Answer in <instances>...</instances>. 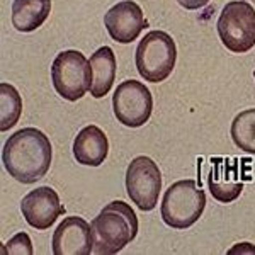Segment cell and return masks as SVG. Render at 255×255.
Masks as SVG:
<instances>
[{"label": "cell", "instance_id": "8fae6325", "mask_svg": "<svg viewBox=\"0 0 255 255\" xmlns=\"http://www.w3.org/2000/svg\"><path fill=\"white\" fill-rule=\"evenodd\" d=\"M104 24L111 38L121 44L133 43L146 26L141 7L133 0H123L111 7Z\"/></svg>", "mask_w": 255, "mask_h": 255}, {"label": "cell", "instance_id": "30bf717a", "mask_svg": "<svg viewBox=\"0 0 255 255\" xmlns=\"http://www.w3.org/2000/svg\"><path fill=\"white\" fill-rule=\"evenodd\" d=\"M51 249L55 255H89L92 254V228L84 218L68 216L56 226Z\"/></svg>", "mask_w": 255, "mask_h": 255}, {"label": "cell", "instance_id": "ba28073f", "mask_svg": "<svg viewBox=\"0 0 255 255\" xmlns=\"http://www.w3.org/2000/svg\"><path fill=\"white\" fill-rule=\"evenodd\" d=\"M114 116L128 128H139L150 119L153 111V97L145 84L125 80L118 85L113 96Z\"/></svg>", "mask_w": 255, "mask_h": 255}, {"label": "cell", "instance_id": "7402d4cb", "mask_svg": "<svg viewBox=\"0 0 255 255\" xmlns=\"http://www.w3.org/2000/svg\"><path fill=\"white\" fill-rule=\"evenodd\" d=\"M254 77H255V70H254Z\"/></svg>", "mask_w": 255, "mask_h": 255}, {"label": "cell", "instance_id": "4fadbf2b", "mask_svg": "<svg viewBox=\"0 0 255 255\" xmlns=\"http://www.w3.org/2000/svg\"><path fill=\"white\" fill-rule=\"evenodd\" d=\"M109 153V141L99 126H85L79 131L73 141V157L87 167H99L104 163Z\"/></svg>", "mask_w": 255, "mask_h": 255}, {"label": "cell", "instance_id": "5bb4252c", "mask_svg": "<svg viewBox=\"0 0 255 255\" xmlns=\"http://www.w3.org/2000/svg\"><path fill=\"white\" fill-rule=\"evenodd\" d=\"M92 82H90V94L96 99H102L113 89L116 79V56L109 46L99 48L89 60Z\"/></svg>", "mask_w": 255, "mask_h": 255}, {"label": "cell", "instance_id": "ffe728a7", "mask_svg": "<svg viewBox=\"0 0 255 255\" xmlns=\"http://www.w3.org/2000/svg\"><path fill=\"white\" fill-rule=\"evenodd\" d=\"M230 255L233 254H255V245L252 244H247V242H244V244H237L235 247H232V249L228 250Z\"/></svg>", "mask_w": 255, "mask_h": 255}, {"label": "cell", "instance_id": "9a60e30c", "mask_svg": "<svg viewBox=\"0 0 255 255\" xmlns=\"http://www.w3.org/2000/svg\"><path fill=\"white\" fill-rule=\"evenodd\" d=\"M51 12V0H14L12 26L19 32H32L43 26Z\"/></svg>", "mask_w": 255, "mask_h": 255}, {"label": "cell", "instance_id": "9c48e42d", "mask_svg": "<svg viewBox=\"0 0 255 255\" xmlns=\"http://www.w3.org/2000/svg\"><path fill=\"white\" fill-rule=\"evenodd\" d=\"M20 213L32 228L48 230L61 215H65V206L60 203L55 189L41 186L24 196L20 201Z\"/></svg>", "mask_w": 255, "mask_h": 255}, {"label": "cell", "instance_id": "52a82bcc", "mask_svg": "<svg viewBox=\"0 0 255 255\" xmlns=\"http://www.w3.org/2000/svg\"><path fill=\"white\" fill-rule=\"evenodd\" d=\"M126 191L141 211H151L158 204L162 191V172L150 157H136L128 165Z\"/></svg>", "mask_w": 255, "mask_h": 255}, {"label": "cell", "instance_id": "d6986e66", "mask_svg": "<svg viewBox=\"0 0 255 255\" xmlns=\"http://www.w3.org/2000/svg\"><path fill=\"white\" fill-rule=\"evenodd\" d=\"M179 3L187 10H197L203 9L204 5H208L209 0H179Z\"/></svg>", "mask_w": 255, "mask_h": 255}, {"label": "cell", "instance_id": "ac0fdd59", "mask_svg": "<svg viewBox=\"0 0 255 255\" xmlns=\"http://www.w3.org/2000/svg\"><path fill=\"white\" fill-rule=\"evenodd\" d=\"M2 254H10V255H32L34 249H32V242L29 235L26 232H20L17 235H14L3 245Z\"/></svg>", "mask_w": 255, "mask_h": 255}, {"label": "cell", "instance_id": "7a4b0ae2", "mask_svg": "<svg viewBox=\"0 0 255 255\" xmlns=\"http://www.w3.org/2000/svg\"><path fill=\"white\" fill-rule=\"evenodd\" d=\"M92 254L113 255L121 252L138 235V216L125 201H113L94 218Z\"/></svg>", "mask_w": 255, "mask_h": 255}, {"label": "cell", "instance_id": "8992f818", "mask_svg": "<svg viewBox=\"0 0 255 255\" xmlns=\"http://www.w3.org/2000/svg\"><path fill=\"white\" fill-rule=\"evenodd\" d=\"M51 82L60 97L75 102L90 90V63L77 49H67L56 55L51 65Z\"/></svg>", "mask_w": 255, "mask_h": 255}, {"label": "cell", "instance_id": "7c38bea8", "mask_svg": "<svg viewBox=\"0 0 255 255\" xmlns=\"http://www.w3.org/2000/svg\"><path fill=\"white\" fill-rule=\"evenodd\" d=\"M209 192L220 203H232L244 191V182L240 179V167L237 160L216 158L213 162L211 172L208 177Z\"/></svg>", "mask_w": 255, "mask_h": 255}, {"label": "cell", "instance_id": "44dd1931", "mask_svg": "<svg viewBox=\"0 0 255 255\" xmlns=\"http://www.w3.org/2000/svg\"><path fill=\"white\" fill-rule=\"evenodd\" d=\"M245 2H249V3H250V5H252V7H254V9H255V0H245Z\"/></svg>", "mask_w": 255, "mask_h": 255}, {"label": "cell", "instance_id": "3957f363", "mask_svg": "<svg viewBox=\"0 0 255 255\" xmlns=\"http://www.w3.org/2000/svg\"><path fill=\"white\" fill-rule=\"evenodd\" d=\"M206 208V194L197 187L196 180L186 179L172 184L165 191L162 199L163 223L175 230H186L192 226Z\"/></svg>", "mask_w": 255, "mask_h": 255}, {"label": "cell", "instance_id": "6da1fadb", "mask_svg": "<svg viewBox=\"0 0 255 255\" xmlns=\"http://www.w3.org/2000/svg\"><path fill=\"white\" fill-rule=\"evenodd\" d=\"M53 158L51 141L38 128H22L7 139L2 163L20 184H34L48 174Z\"/></svg>", "mask_w": 255, "mask_h": 255}, {"label": "cell", "instance_id": "e0dca14e", "mask_svg": "<svg viewBox=\"0 0 255 255\" xmlns=\"http://www.w3.org/2000/svg\"><path fill=\"white\" fill-rule=\"evenodd\" d=\"M232 139L240 150L255 155V109L237 114L232 123Z\"/></svg>", "mask_w": 255, "mask_h": 255}, {"label": "cell", "instance_id": "2e32d148", "mask_svg": "<svg viewBox=\"0 0 255 255\" xmlns=\"http://www.w3.org/2000/svg\"><path fill=\"white\" fill-rule=\"evenodd\" d=\"M22 114V99L15 87L7 82L0 84V129L9 131L17 125Z\"/></svg>", "mask_w": 255, "mask_h": 255}, {"label": "cell", "instance_id": "5b68a950", "mask_svg": "<svg viewBox=\"0 0 255 255\" xmlns=\"http://www.w3.org/2000/svg\"><path fill=\"white\" fill-rule=\"evenodd\" d=\"M218 34L232 53H247L255 46V9L245 0H232L218 19Z\"/></svg>", "mask_w": 255, "mask_h": 255}, {"label": "cell", "instance_id": "277c9868", "mask_svg": "<svg viewBox=\"0 0 255 255\" xmlns=\"http://www.w3.org/2000/svg\"><path fill=\"white\" fill-rule=\"evenodd\" d=\"M177 48L170 34L150 31L136 48V68L141 79L158 84L170 77L175 68Z\"/></svg>", "mask_w": 255, "mask_h": 255}]
</instances>
